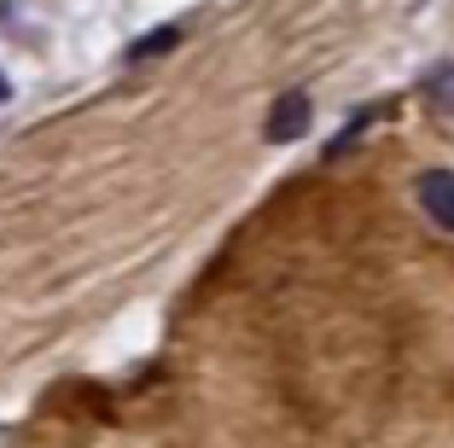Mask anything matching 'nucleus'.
Masks as SVG:
<instances>
[{"instance_id":"obj_1","label":"nucleus","mask_w":454,"mask_h":448,"mask_svg":"<svg viewBox=\"0 0 454 448\" xmlns=\"http://www.w3.org/2000/svg\"><path fill=\"white\" fill-rule=\"evenodd\" d=\"M309 122H315V99H309L303 88H292V93H280V99L268 106L262 140L268 145H292V140H303V134H309Z\"/></svg>"},{"instance_id":"obj_2","label":"nucleus","mask_w":454,"mask_h":448,"mask_svg":"<svg viewBox=\"0 0 454 448\" xmlns=\"http://www.w3.org/2000/svg\"><path fill=\"white\" fill-rule=\"evenodd\" d=\"M414 198H419V210L431 216V227L454 233V169H426L414 181Z\"/></svg>"},{"instance_id":"obj_3","label":"nucleus","mask_w":454,"mask_h":448,"mask_svg":"<svg viewBox=\"0 0 454 448\" xmlns=\"http://www.w3.org/2000/svg\"><path fill=\"white\" fill-rule=\"evenodd\" d=\"M181 35H187L181 24H163V29H152V35H140L122 59H129V65H140V59H163V53H175V47H181Z\"/></svg>"},{"instance_id":"obj_4","label":"nucleus","mask_w":454,"mask_h":448,"mask_svg":"<svg viewBox=\"0 0 454 448\" xmlns=\"http://www.w3.org/2000/svg\"><path fill=\"white\" fill-rule=\"evenodd\" d=\"M426 99H431V111L454 117V59H442V65L426 76Z\"/></svg>"},{"instance_id":"obj_5","label":"nucleus","mask_w":454,"mask_h":448,"mask_svg":"<svg viewBox=\"0 0 454 448\" xmlns=\"http://www.w3.org/2000/svg\"><path fill=\"white\" fill-rule=\"evenodd\" d=\"M0 99H12V82H6V76H0Z\"/></svg>"}]
</instances>
